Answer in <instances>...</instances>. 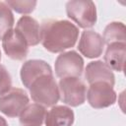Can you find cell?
<instances>
[{
  "mask_svg": "<svg viewBox=\"0 0 126 126\" xmlns=\"http://www.w3.org/2000/svg\"><path fill=\"white\" fill-rule=\"evenodd\" d=\"M28 104L29 96L24 90L19 88L11 89L0 96V111L9 117L20 115Z\"/></svg>",
  "mask_w": 126,
  "mask_h": 126,
  "instance_id": "obj_6",
  "label": "cell"
},
{
  "mask_svg": "<svg viewBox=\"0 0 126 126\" xmlns=\"http://www.w3.org/2000/svg\"><path fill=\"white\" fill-rule=\"evenodd\" d=\"M78 35V28L66 20H47L40 27V41L46 50L53 53L74 46Z\"/></svg>",
  "mask_w": 126,
  "mask_h": 126,
  "instance_id": "obj_1",
  "label": "cell"
},
{
  "mask_svg": "<svg viewBox=\"0 0 126 126\" xmlns=\"http://www.w3.org/2000/svg\"><path fill=\"white\" fill-rule=\"evenodd\" d=\"M125 54L126 45L125 43H111L108 45L105 55L104 63L112 70L122 72L124 71L125 65Z\"/></svg>",
  "mask_w": 126,
  "mask_h": 126,
  "instance_id": "obj_14",
  "label": "cell"
},
{
  "mask_svg": "<svg viewBox=\"0 0 126 126\" xmlns=\"http://www.w3.org/2000/svg\"><path fill=\"white\" fill-rule=\"evenodd\" d=\"M85 77L90 85L97 82H103L113 87L115 82L111 69L102 61L90 62L86 67Z\"/></svg>",
  "mask_w": 126,
  "mask_h": 126,
  "instance_id": "obj_11",
  "label": "cell"
},
{
  "mask_svg": "<svg viewBox=\"0 0 126 126\" xmlns=\"http://www.w3.org/2000/svg\"><path fill=\"white\" fill-rule=\"evenodd\" d=\"M0 126H8V124H7L6 120H5L2 116H0Z\"/></svg>",
  "mask_w": 126,
  "mask_h": 126,
  "instance_id": "obj_20",
  "label": "cell"
},
{
  "mask_svg": "<svg viewBox=\"0 0 126 126\" xmlns=\"http://www.w3.org/2000/svg\"><path fill=\"white\" fill-rule=\"evenodd\" d=\"M12 80L11 76L5 66L0 64V94H4L11 90Z\"/></svg>",
  "mask_w": 126,
  "mask_h": 126,
  "instance_id": "obj_19",
  "label": "cell"
},
{
  "mask_svg": "<svg viewBox=\"0 0 126 126\" xmlns=\"http://www.w3.org/2000/svg\"><path fill=\"white\" fill-rule=\"evenodd\" d=\"M26 39L28 45H36L40 41V28L38 23L30 16H23L15 29Z\"/></svg>",
  "mask_w": 126,
  "mask_h": 126,
  "instance_id": "obj_12",
  "label": "cell"
},
{
  "mask_svg": "<svg viewBox=\"0 0 126 126\" xmlns=\"http://www.w3.org/2000/svg\"><path fill=\"white\" fill-rule=\"evenodd\" d=\"M103 41L108 45L111 43H125L126 28L120 22H113L108 24L103 32Z\"/></svg>",
  "mask_w": 126,
  "mask_h": 126,
  "instance_id": "obj_16",
  "label": "cell"
},
{
  "mask_svg": "<svg viewBox=\"0 0 126 126\" xmlns=\"http://www.w3.org/2000/svg\"><path fill=\"white\" fill-rule=\"evenodd\" d=\"M44 75H52V70L43 60H29L24 63L21 69L22 83L27 88H30L36 79Z\"/></svg>",
  "mask_w": 126,
  "mask_h": 126,
  "instance_id": "obj_10",
  "label": "cell"
},
{
  "mask_svg": "<svg viewBox=\"0 0 126 126\" xmlns=\"http://www.w3.org/2000/svg\"><path fill=\"white\" fill-rule=\"evenodd\" d=\"M2 45L7 56L14 60H24L28 55V43L16 30L9 31L2 38Z\"/></svg>",
  "mask_w": 126,
  "mask_h": 126,
  "instance_id": "obj_8",
  "label": "cell"
},
{
  "mask_svg": "<svg viewBox=\"0 0 126 126\" xmlns=\"http://www.w3.org/2000/svg\"><path fill=\"white\" fill-rule=\"evenodd\" d=\"M5 3L14 11L21 14H29L32 12L36 6V1H32V0H21V1L14 0V1H6Z\"/></svg>",
  "mask_w": 126,
  "mask_h": 126,
  "instance_id": "obj_18",
  "label": "cell"
},
{
  "mask_svg": "<svg viewBox=\"0 0 126 126\" xmlns=\"http://www.w3.org/2000/svg\"><path fill=\"white\" fill-rule=\"evenodd\" d=\"M104 47V41L102 36L94 31L83 32L78 49L79 51L88 58H95L101 55Z\"/></svg>",
  "mask_w": 126,
  "mask_h": 126,
  "instance_id": "obj_9",
  "label": "cell"
},
{
  "mask_svg": "<svg viewBox=\"0 0 126 126\" xmlns=\"http://www.w3.org/2000/svg\"><path fill=\"white\" fill-rule=\"evenodd\" d=\"M14 25V17L10 7L5 2H0V39L12 30Z\"/></svg>",
  "mask_w": 126,
  "mask_h": 126,
  "instance_id": "obj_17",
  "label": "cell"
},
{
  "mask_svg": "<svg viewBox=\"0 0 126 126\" xmlns=\"http://www.w3.org/2000/svg\"><path fill=\"white\" fill-rule=\"evenodd\" d=\"M45 126H72L74 122V112L64 105H55L46 112Z\"/></svg>",
  "mask_w": 126,
  "mask_h": 126,
  "instance_id": "obj_13",
  "label": "cell"
},
{
  "mask_svg": "<svg viewBox=\"0 0 126 126\" xmlns=\"http://www.w3.org/2000/svg\"><path fill=\"white\" fill-rule=\"evenodd\" d=\"M0 59H1V52H0Z\"/></svg>",
  "mask_w": 126,
  "mask_h": 126,
  "instance_id": "obj_21",
  "label": "cell"
},
{
  "mask_svg": "<svg viewBox=\"0 0 126 126\" xmlns=\"http://www.w3.org/2000/svg\"><path fill=\"white\" fill-rule=\"evenodd\" d=\"M45 115L44 106L37 103L28 104L20 114V123L22 126H41Z\"/></svg>",
  "mask_w": 126,
  "mask_h": 126,
  "instance_id": "obj_15",
  "label": "cell"
},
{
  "mask_svg": "<svg viewBox=\"0 0 126 126\" xmlns=\"http://www.w3.org/2000/svg\"><path fill=\"white\" fill-rule=\"evenodd\" d=\"M66 12L68 17L83 29L91 28L96 22V8L93 1H69L66 4Z\"/></svg>",
  "mask_w": 126,
  "mask_h": 126,
  "instance_id": "obj_3",
  "label": "cell"
},
{
  "mask_svg": "<svg viewBox=\"0 0 126 126\" xmlns=\"http://www.w3.org/2000/svg\"><path fill=\"white\" fill-rule=\"evenodd\" d=\"M59 94L61 100L71 106L83 104L87 96L85 83L79 78H63L59 82Z\"/></svg>",
  "mask_w": 126,
  "mask_h": 126,
  "instance_id": "obj_4",
  "label": "cell"
},
{
  "mask_svg": "<svg viewBox=\"0 0 126 126\" xmlns=\"http://www.w3.org/2000/svg\"><path fill=\"white\" fill-rule=\"evenodd\" d=\"M84 69V60L76 51L61 53L55 61V73L57 77L78 78Z\"/></svg>",
  "mask_w": 126,
  "mask_h": 126,
  "instance_id": "obj_5",
  "label": "cell"
},
{
  "mask_svg": "<svg viewBox=\"0 0 126 126\" xmlns=\"http://www.w3.org/2000/svg\"><path fill=\"white\" fill-rule=\"evenodd\" d=\"M29 89L32 100L44 107L55 105L60 98L59 88L52 75L39 77Z\"/></svg>",
  "mask_w": 126,
  "mask_h": 126,
  "instance_id": "obj_2",
  "label": "cell"
},
{
  "mask_svg": "<svg viewBox=\"0 0 126 126\" xmlns=\"http://www.w3.org/2000/svg\"><path fill=\"white\" fill-rule=\"evenodd\" d=\"M87 98L94 108H104L115 102L116 93L110 85L103 82H97L90 85Z\"/></svg>",
  "mask_w": 126,
  "mask_h": 126,
  "instance_id": "obj_7",
  "label": "cell"
}]
</instances>
